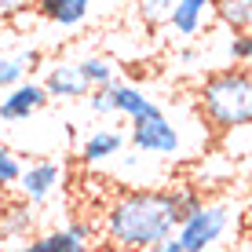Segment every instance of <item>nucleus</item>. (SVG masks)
Returning <instances> with one entry per match:
<instances>
[{
  "instance_id": "nucleus-1",
  "label": "nucleus",
  "mask_w": 252,
  "mask_h": 252,
  "mask_svg": "<svg viewBox=\"0 0 252 252\" xmlns=\"http://www.w3.org/2000/svg\"><path fill=\"white\" fill-rule=\"evenodd\" d=\"M179 220V187H135L106 205L102 234L117 249H158Z\"/></svg>"
},
{
  "instance_id": "nucleus-2",
  "label": "nucleus",
  "mask_w": 252,
  "mask_h": 252,
  "mask_svg": "<svg viewBox=\"0 0 252 252\" xmlns=\"http://www.w3.org/2000/svg\"><path fill=\"white\" fill-rule=\"evenodd\" d=\"M194 102H197L201 121L220 135L252 125V69L245 63L212 69L197 84Z\"/></svg>"
},
{
  "instance_id": "nucleus-3",
  "label": "nucleus",
  "mask_w": 252,
  "mask_h": 252,
  "mask_svg": "<svg viewBox=\"0 0 252 252\" xmlns=\"http://www.w3.org/2000/svg\"><path fill=\"white\" fill-rule=\"evenodd\" d=\"M128 143L135 146V154H146V158H161V161H176L187 154V135L183 125L168 117V110H158V114H143L132 117V128H128Z\"/></svg>"
},
{
  "instance_id": "nucleus-4",
  "label": "nucleus",
  "mask_w": 252,
  "mask_h": 252,
  "mask_svg": "<svg viewBox=\"0 0 252 252\" xmlns=\"http://www.w3.org/2000/svg\"><path fill=\"white\" fill-rule=\"evenodd\" d=\"M227 230H230V205L201 201L176 227V238H179V245H183V252H205V249L220 245Z\"/></svg>"
},
{
  "instance_id": "nucleus-5",
  "label": "nucleus",
  "mask_w": 252,
  "mask_h": 252,
  "mask_svg": "<svg viewBox=\"0 0 252 252\" xmlns=\"http://www.w3.org/2000/svg\"><path fill=\"white\" fill-rule=\"evenodd\" d=\"M48 102H51V95L44 88V81L37 84V81H30V77H22V81L11 84L7 95L0 99V121H4V125H22V121L37 117Z\"/></svg>"
},
{
  "instance_id": "nucleus-6",
  "label": "nucleus",
  "mask_w": 252,
  "mask_h": 252,
  "mask_svg": "<svg viewBox=\"0 0 252 252\" xmlns=\"http://www.w3.org/2000/svg\"><path fill=\"white\" fill-rule=\"evenodd\" d=\"M63 183V164L59 161H30L22 168V176H19V190H22V197L30 205H40V201H48L51 194H55V187Z\"/></svg>"
},
{
  "instance_id": "nucleus-7",
  "label": "nucleus",
  "mask_w": 252,
  "mask_h": 252,
  "mask_svg": "<svg viewBox=\"0 0 252 252\" xmlns=\"http://www.w3.org/2000/svg\"><path fill=\"white\" fill-rule=\"evenodd\" d=\"M106 95H110V110L121 117H143V114H158L161 102H154L150 95L143 88H135V84H125V81H110L106 84Z\"/></svg>"
},
{
  "instance_id": "nucleus-8",
  "label": "nucleus",
  "mask_w": 252,
  "mask_h": 252,
  "mask_svg": "<svg viewBox=\"0 0 252 252\" xmlns=\"http://www.w3.org/2000/svg\"><path fill=\"white\" fill-rule=\"evenodd\" d=\"M44 88L51 99H63V102H73V99H88L92 84L84 81V73L77 69V63H59L48 69L44 77Z\"/></svg>"
},
{
  "instance_id": "nucleus-9",
  "label": "nucleus",
  "mask_w": 252,
  "mask_h": 252,
  "mask_svg": "<svg viewBox=\"0 0 252 252\" xmlns=\"http://www.w3.org/2000/svg\"><path fill=\"white\" fill-rule=\"evenodd\" d=\"M212 19V0H176L168 15V26L176 37H197Z\"/></svg>"
},
{
  "instance_id": "nucleus-10",
  "label": "nucleus",
  "mask_w": 252,
  "mask_h": 252,
  "mask_svg": "<svg viewBox=\"0 0 252 252\" xmlns=\"http://www.w3.org/2000/svg\"><path fill=\"white\" fill-rule=\"evenodd\" d=\"M121 150H125V132H117V128H95L81 143V161L84 164H102V161L117 158Z\"/></svg>"
},
{
  "instance_id": "nucleus-11",
  "label": "nucleus",
  "mask_w": 252,
  "mask_h": 252,
  "mask_svg": "<svg viewBox=\"0 0 252 252\" xmlns=\"http://www.w3.org/2000/svg\"><path fill=\"white\" fill-rule=\"evenodd\" d=\"M88 7L92 0H37V15L55 26H81L84 19H88Z\"/></svg>"
},
{
  "instance_id": "nucleus-12",
  "label": "nucleus",
  "mask_w": 252,
  "mask_h": 252,
  "mask_svg": "<svg viewBox=\"0 0 252 252\" xmlns=\"http://www.w3.org/2000/svg\"><path fill=\"white\" fill-rule=\"evenodd\" d=\"M212 19L230 33L252 30V0H212Z\"/></svg>"
},
{
  "instance_id": "nucleus-13",
  "label": "nucleus",
  "mask_w": 252,
  "mask_h": 252,
  "mask_svg": "<svg viewBox=\"0 0 252 252\" xmlns=\"http://www.w3.org/2000/svg\"><path fill=\"white\" fill-rule=\"evenodd\" d=\"M26 249L30 252H84L88 241H81L73 230L66 227V230H44V234H37V238H30Z\"/></svg>"
},
{
  "instance_id": "nucleus-14",
  "label": "nucleus",
  "mask_w": 252,
  "mask_h": 252,
  "mask_svg": "<svg viewBox=\"0 0 252 252\" xmlns=\"http://www.w3.org/2000/svg\"><path fill=\"white\" fill-rule=\"evenodd\" d=\"M40 66V51H33V48H26L19 51V55H4L0 59V92H7L11 84H19L30 69H37Z\"/></svg>"
},
{
  "instance_id": "nucleus-15",
  "label": "nucleus",
  "mask_w": 252,
  "mask_h": 252,
  "mask_svg": "<svg viewBox=\"0 0 252 252\" xmlns=\"http://www.w3.org/2000/svg\"><path fill=\"white\" fill-rule=\"evenodd\" d=\"M33 234V212L30 205H11L4 208V216H0V238L4 241H22Z\"/></svg>"
},
{
  "instance_id": "nucleus-16",
  "label": "nucleus",
  "mask_w": 252,
  "mask_h": 252,
  "mask_svg": "<svg viewBox=\"0 0 252 252\" xmlns=\"http://www.w3.org/2000/svg\"><path fill=\"white\" fill-rule=\"evenodd\" d=\"M77 69L84 73V81L92 84V88H106L110 81H117V63L106 55H84L77 59Z\"/></svg>"
},
{
  "instance_id": "nucleus-17",
  "label": "nucleus",
  "mask_w": 252,
  "mask_h": 252,
  "mask_svg": "<svg viewBox=\"0 0 252 252\" xmlns=\"http://www.w3.org/2000/svg\"><path fill=\"white\" fill-rule=\"evenodd\" d=\"M135 19L143 26H168V15L176 7V0H132Z\"/></svg>"
},
{
  "instance_id": "nucleus-18",
  "label": "nucleus",
  "mask_w": 252,
  "mask_h": 252,
  "mask_svg": "<svg viewBox=\"0 0 252 252\" xmlns=\"http://www.w3.org/2000/svg\"><path fill=\"white\" fill-rule=\"evenodd\" d=\"M22 158L11 150V146H4L0 143V190H7V187H19V176H22Z\"/></svg>"
},
{
  "instance_id": "nucleus-19",
  "label": "nucleus",
  "mask_w": 252,
  "mask_h": 252,
  "mask_svg": "<svg viewBox=\"0 0 252 252\" xmlns=\"http://www.w3.org/2000/svg\"><path fill=\"white\" fill-rule=\"evenodd\" d=\"M227 55L234 59V63H252V30L245 33H230V44H227Z\"/></svg>"
},
{
  "instance_id": "nucleus-20",
  "label": "nucleus",
  "mask_w": 252,
  "mask_h": 252,
  "mask_svg": "<svg viewBox=\"0 0 252 252\" xmlns=\"http://www.w3.org/2000/svg\"><path fill=\"white\" fill-rule=\"evenodd\" d=\"M84 102H88V110H92L95 117H106V114H114V110H110V95H106V88H92Z\"/></svg>"
},
{
  "instance_id": "nucleus-21",
  "label": "nucleus",
  "mask_w": 252,
  "mask_h": 252,
  "mask_svg": "<svg viewBox=\"0 0 252 252\" xmlns=\"http://www.w3.org/2000/svg\"><path fill=\"white\" fill-rule=\"evenodd\" d=\"M69 230H73L81 241H88V245H92V238H95V227H92L88 220H77V223H69Z\"/></svg>"
},
{
  "instance_id": "nucleus-22",
  "label": "nucleus",
  "mask_w": 252,
  "mask_h": 252,
  "mask_svg": "<svg viewBox=\"0 0 252 252\" xmlns=\"http://www.w3.org/2000/svg\"><path fill=\"white\" fill-rule=\"evenodd\" d=\"M22 11V0H0V15H15Z\"/></svg>"
},
{
  "instance_id": "nucleus-23",
  "label": "nucleus",
  "mask_w": 252,
  "mask_h": 252,
  "mask_svg": "<svg viewBox=\"0 0 252 252\" xmlns=\"http://www.w3.org/2000/svg\"><path fill=\"white\" fill-rule=\"evenodd\" d=\"M194 59H197L194 48H183V51H179V63H194Z\"/></svg>"
}]
</instances>
